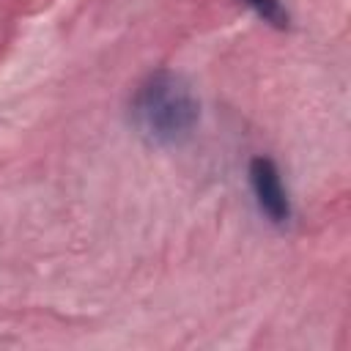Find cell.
Listing matches in <instances>:
<instances>
[{
	"mask_svg": "<svg viewBox=\"0 0 351 351\" xmlns=\"http://www.w3.org/2000/svg\"><path fill=\"white\" fill-rule=\"evenodd\" d=\"M129 118L151 145H181L200 121V101L186 77L159 69L148 74L129 104Z\"/></svg>",
	"mask_w": 351,
	"mask_h": 351,
	"instance_id": "1",
	"label": "cell"
},
{
	"mask_svg": "<svg viewBox=\"0 0 351 351\" xmlns=\"http://www.w3.org/2000/svg\"><path fill=\"white\" fill-rule=\"evenodd\" d=\"M250 186L258 203V211L271 222V225H288L291 219V197L282 184V176L277 165L269 156H255L250 162Z\"/></svg>",
	"mask_w": 351,
	"mask_h": 351,
	"instance_id": "2",
	"label": "cell"
},
{
	"mask_svg": "<svg viewBox=\"0 0 351 351\" xmlns=\"http://www.w3.org/2000/svg\"><path fill=\"white\" fill-rule=\"evenodd\" d=\"M241 3H247V5H250L263 22H269L271 27L285 30L288 22H291V16H288V11H285V5H282L280 0H241Z\"/></svg>",
	"mask_w": 351,
	"mask_h": 351,
	"instance_id": "3",
	"label": "cell"
}]
</instances>
